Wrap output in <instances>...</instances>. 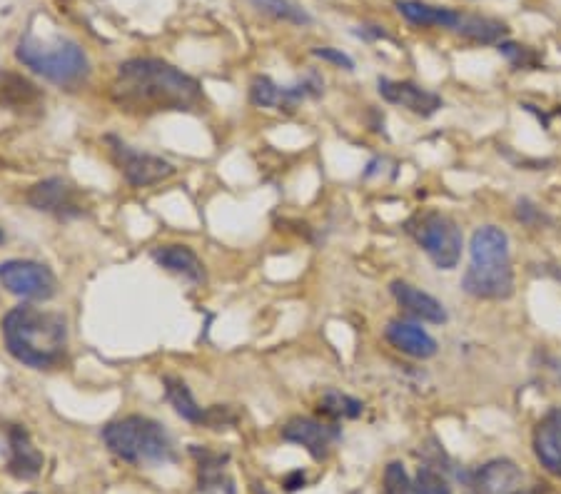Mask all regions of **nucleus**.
<instances>
[{"label":"nucleus","mask_w":561,"mask_h":494,"mask_svg":"<svg viewBox=\"0 0 561 494\" xmlns=\"http://www.w3.org/2000/svg\"><path fill=\"white\" fill-rule=\"evenodd\" d=\"M3 340L10 355L33 370H53L68 352V322L58 312L18 305L5 315Z\"/></svg>","instance_id":"obj_2"},{"label":"nucleus","mask_w":561,"mask_h":494,"mask_svg":"<svg viewBox=\"0 0 561 494\" xmlns=\"http://www.w3.org/2000/svg\"><path fill=\"white\" fill-rule=\"evenodd\" d=\"M25 494H35V492H25Z\"/></svg>","instance_id":"obj_32"},{"label":"nucleus","mask_w":561,"mask_h":494,"mask_svg":"<svg viewBox=\"0 0 561 494\" xmlns=\"http://www.w3.org/2000/svg\"><path fill=\"white\" fill-rule=\"evenodd\" d=\"M153 260L160 267H165L168 272L183 275L190 282L205 280V267H202L200 257L195 255V250L187 245H163L153 250Z\"/></svg>","instance_id":"obj_21"},{"label":"nucleus","mask_w":561,"mask_h":494,"mask_svg":"<svg viewBox=\"0 0 561 494\" xmlns=\"http://www.w3.org/2000/svg\"><path fill=\"white\" fill-rule=\"evenodd\" d=\"M163 385H165V397H168V402L173 405V410L178 412L185 422H190V425H205L207 407L197 405V400L192 397L190 387H187L180 377L165 375Z\"/></svg>","instance_id":"obj_23"},{"label":"nucleus","mask_w":561,"mask_h":494,"mask_svg":"<svg viewBox=\"0 0 561 494\" xmlns=\"http://www.w3.org/2000/svg\"><path fill=\"white\" fill-rule=\"evenodd\" d=\"M384 337L394 350L414 360H432L439 352L437 340L414 320H389V325L384 327Z\"/></svg>","instance_id":"obj_19"},{"label":"nucleus","mask_w":561,"mask_h":494,"mask_svg":"<svg viewBox=\"0 0 561 494\" xmlns=\"http://www.w3.org/2000/svg\"><path fill=\"white\" fill-rule=\"evenodd\" d=\"M497 50H499V55H504V58H507L517 70L542 68V55H539L534 48H529V45H519V43H509V40H502V43L497 45Z\"/></svg>","instance_id":"obj_26"},{"label":"nucleus","mask_w":561,"mask_h":494,"mask_svg":"<svg viewBox=\"0 0 561 494\" xmlns=\"http://www.w3.org/2000/svg\"><path fill=\"white\" fill-rule=\"evenodd\" d=\"M260 13L270 15V18L282 20V23H292V25H310L312 15L307 13L305 8H300L292 0H250Z\"/></svg>","instance_id":"obj_25"},{"label":"nucleus","mask_w":561,"mask_h":494,"mask_svg":"<svg viewBox=\"0 0 561 494\" xmlns=\"http://www.w3.org/2000/svg\"><path fill=\"white\" fill-rule=\"evenodd\" d=\"M397 10L417 28H447L457 33L462 15L454 8H442V5L419 3V0H397Z\"/></svg>","instance_id":"obj_20"},{"label":"nucleus","mask_w":561,"mask_h":494,"mask_svg":"<svg viewBox=\"0 0 561 494\" xmlns=\"http://www.w3.org/2000/svg\"><path fill=\"white\" fill-rule=\"evenodd\" d=\"M382 494H452V485L439 467L419 465L409 475L404 462L394 460L384 467Z\"/></svg>","instance_id":"obj_12"},{"label":"nucleus","mask_w":561,"mask_h":494,"mask_svg":"<svg viewBox=\"0 0 561 494\" xmlns=\"http://www.w3.org/2000/svg\"><path fill=\"white\" fill-rule=\"evenodd\" d=\"M0 285L20 300H50L58 292V277L43 262L5 260L0 262Z\"/></svg>","instance_id":"obj_8"},{"label":"nucleus","mask_w":561,"mask_h":494,"mask_svg":"<svg viewBox=\"0 0 561 494\" xmlns=\"http://www.w3.org/2000/svg\"><path fill=\"white\" fill-rule=\"evenodd\" d=\"M113 100L135 115L180 113L205 103L202 85L192 75L158 58L125 60L113 83Z\"/></svg>","instance_id":"obj_1"},{"label":"nucleus","mask_w":561,"mask_h":494,"mask_svg":"<svg viewBox=\"0 0 561 494\" xmlns=\"http://www.w3.org/2000/svg\"><path fill=\"white\" fill-rule=\"evenodd\" d=\"M312 55H315V58H320V60H325V63H332V65H337V68L347 70V73H352V70H355V60H352L350 55L342 53V50H337V48H315V50H312Z\"/></svg>","instance_id":"obj_28"},{"label":"nucleus","mask_w":561,"mask_h":494,"mask_svg":"<svg viewBox=\"0 0 561 494\" xmlns=\"http://www.w3.org/2000/svg\"><path fill=\"white\" fill-rule=\"evenodd\" d=\"M462 290L474 300L504 302L514 297L517 277L507 230L482 225L469 238V267L462 275Z\"/></svg>","instance_id":"obj_3"},{"label":"nucleus","mask_w":561,"mask_h":494,"mask_svg":"<svg viewBox=\"0 0 561 494\" xmlns=\"http://www.w3.org/2000/svg\"><path fill=\"white\" fill-rule=\"evenodd\" d=\"M190 455L197 465V490L205 494H237L230 470V455L210 447L190 445Z\"/></svg>","instance_id":"obj_15"},{"label":"nucleus","mask_w":561,"mask_h":494,"mask_svg":"<svg viewBox=\"0 0 561 494\" xmlns=\"http://www.w3.org/2000/svg\"><path fill=\"white\" fill-rule=\"evenodd\" d=\"M389 292H392L394 302L402 307L404 315L412 317L414 322H427V325H447L449 322V312L444 302L429 295L422 287L412 285L407 280H394L389 285Z\"/></svg>","instance_id":"obj_14"},{"label":"nucleus","mask_w":561,"mask_h":494,"mask_svg":"<svg viewBox=\"0 0 561 494\" xmlns=\"http://www.w3.org/2000/svg\"><path fill=\"white\" fill-rule=\"evenodd\" d=\"M322 93H325V80L315 73L295 85H277L267 75H257L250 85V100L257 108H275L285 113H295L302 100L320 98Z\"/></svg>","instance_id":"obj_9"},{"label":"nucleus","mask_w":561,"mask_h":494,"mask_svg":"<svg viewBox=\"0 0 561 494\" xmlns=\"http://www.w3.org/2000/svg\"><path fill=\"white\" fill-rule=\"evenodd\" d=\"M28 203L40 213L58 215V218H75V215L83 213L78 203V193L63 178H48L43 183L33 185L28 193Z\"/></svg>","instance_id":"obj_18"},{"label":"nucleus","mask_w":561,"mask_h":494,"mask_svg":"<svg viewBox=\"0 0 561 494\" xmlns=\"http://www.w3.org/2000/svg\"><path fill=\"white\" fill-rule=\"evenodd\" d=\"M5 442H8V472L15 480L30 482L43 472L45 457L30 440V432L23 425L5 427Z\"/></svg>","instance_id":"obj_17"},{"label":"nucleus","mask_w":561,"mask_h":494,"mask_svg":"<svg viewBox=\"0 0 561 494\" xmlns=\"http://www.w3.org/2000/svg\"><path fill=\"white\" fill-rule=\"evenodd\" d=\"M459 480H464L469 494H537V485H529L522 467L509 457L484 462L459 475Z\"/></svg>","instance_id":"obj_7"},{"label":"nucleus","mask_w":561,"mask_h":494,"mask_svg":"<svg viewBox=\"0 0 561 494\" xmlns=\"http://www.w3.org/2000/svg\"><path fill=\"white\" fill-rule=\"evenodd\" d=\"M362 30H355V35H360V38H367V40H372V38H389L384 30H379L377 25H360Z\"/></svg>","instance_id":"obj_30"},{"label":"nucleus","mask_w":561,"mask_h":494,"mask_svg":"<svg viewBox=\"0 0 561 494\" xmlns=\"http://www.w3.org/2000/svg\"><path fill=\"white\" fill-rule=\"evenodd\" d=\"M320 412L332 422L357 420L365 412V402L340 390H327L320 400Z\"/></svg>","instance_id":"obj_24"},{"label":"nucleus","mask_w":561,"mask_h":494,"mask_svg":"<svg viewBox=\"0 0 561 494\" xmlns=\"http://www.w3.org/2000/svg\"><path fill=\"white\" fill-rule=\"evenodd\" d=\"M15 55H18V60L25 68L43 75L45 80L55 85H78L90 73L88 55L73 40L43 43V40H35L28 35V38L18 43Z\"/></svg>","instance_id":"obj_5"},{"label":"nucleus","mask_w":561,"mask_h":494,"mask_svg":"<svg viewBox=\"0 0 561 494\" xmlns=\"http://www.w3.org/2000/svg\"><path fill=\"white\" fill-rule=\"evenodd\" d=\"M532 450L539 465L561 480V407L554 405L539 417L532 432Z\"/></svg>","instance_id":"obj_16"},{"label":"nucleus","mask_w":561,"mask_h":494,"mask_svg":"<svg viewBox=\"0 0 561 494\" xmlns=\"http://www.w3.org/2000/svg\"><path fill=\"white\" fill-rule=\"evenodd\" d=\"M377 90L382 95V100H387L389 105L409 110V113L419 115V118L429 120L444 108V98L434 90L424 88V85L414 83V80H392V78H379Z\"/></svg>","instance_id":"obj_13"},{"label":"nucleus","mask_w":561,"mask_h":494,"mask_svg":"<svg viewBox=\"0 0 561 494\" xmlns=\"http://www.w3.org/2000/svg\"><path fill=\"white\" fill-rule=\"evenodd\" d=\"M108 143H110V155H113L115 165H118V170L123 173V178L128 180L133 188H148V185H158L175 173V165L168 163V160L158 158V155L133 150L130 145H125L123 140L113 138V135L108 138Z\"/></svg>","instance_id":"obj_10"},{"label":"nucleus","mask_w":561,"mask_h":494,"mask_svg":"<svg viewBox=\"0 0 561 494\" xmlns=\"http://www.w3.org/2000/svg\"><path fill=\"white\" fill-rule=\"evenodd\" d=\"M282 487H285V492H300V490H305L307 487V475L302 470H295V472H290V475L282 480Z\"/></svg>","instance_id":"obj_29"},{"label":"nucleus","mask_w":561,"mask_h":494,"mask_svg":"<svg viewBox=\"0 0 561 494\" xmlns=\"http://www.w3.org/2000/svg\"><path fill=\"white\" fill-rule=\"evenodd\" d=\"M103 442L118 460L128 462V465L158 467L178 462L173 437L153 417H120L103 427Z\"/></svg>","instance_id":"obj_4"},{"label":"nucleus","mask_w":561,"mask_h":494,"mask_svg":"<svg viewBox=\"0 0 561 494\" xmlns=\"http://www.w3.org/2000/svg\"><path fill=\"white\" fill-rule=\"evenodd\" d=\"M404 233L422 247V252L432 260L437 270L452 272L462 262L464 235L462 228L449 215L439 213V210L414 213L404 223Z\"/></svg>","instance_id":"obj_6"},{"label":"nucleus","mask_w":561,"mask_h":494,"mask_svg":"<svg viewBox=\"0 0 561 494\" xmlns=\"http://www.w3.org/2000/svg\"><path fill=\"white\" fill-rule=\"evenodd\" d=\"M457 33L464 40L477 45H499L509 35V25L502 20L487 18V15H462Z\"/></svg>","instance_id":"obj_22"},{"label":"nucleus","mask_w":561,"mask_h":494,"mask_svg":"<svg viewBox=\"0 0 561 494\" xmlns=\"http://www.w3.org/2000/svg\"><path fill=\"white\" fill-rule=\"evenodd\" d=\"M514 218H517L522 225H527V228H534V230L544 228V225H552V218H549V215L544 213L537 203H532L529 198L517 200V205H514Z\"/></svg>","instance_id":"obj_27"},{"label":"nucleus","mask_w":561,"mask_h":494,"mask_svg":"<svg viewBox=\"0 0 561 494\" xmlns=\"http://www.w3.org/2000/svg\"><path fill=\"white\" fill-rule=\"evenodd\" d=\"M3 240H5V235H3V230H0V245H3Z\"/></svg>","instance_id":"obj_31"},{"label":"nucleus","mask_w":561,"mask_h":494,"mask_svg":"<svg viewBox=\"0 0 561 494\" xmlns=\"http://www.w3.org/2000/svg\"><path fill=\"white\" fill-rule=\"evenodd\" d=\"M282 440L302 447L315 462H325L342 440V430L335 422L317 420V417H292L282 427Z\"/></svg>","instance_id":"obj_11"}]
</instances>
